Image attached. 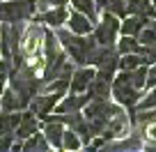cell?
<instances>
[{"mask_svg":"<svg viewBox=\"0 0 156 152\" xmlns=\"http://www.w3.org/2000/svg\"><path fill=\"white\" fill-rule=\"evenodd\" d=\"M37 14V0H0V23L28 21Z\"/></svg>","mask_w":156,"mask_h":152,"instance_id":"1","label":"cell"},{"mask_svg":"<svg viewBox=\"0 0 156 152\" xmlns=\"http://www.w3.org/2000/svg\"><path fill=\"white\" fill-rule=\"evenodd\" d=\"M110 97H115L117 104H122L126 108H136V104L140 102V90L133 88L131 81H129L126 72H119L115 74V79H112V90H110Z\"/></svg>","mask_w":156,"mask_h":152,"instance_id":"2","label":"cell"},{"mask_svg":"<svg viewBox=\"0 0 156 152\" xmlns=\"http://www.w3.org/2000/svg\"><path fill=\"white\" fill-rule=\"evenodd\" d=\"M119 16L110 14V12L103 9L101 14V21H97V25H94V37H97L99 44L103 46H115L117 44V32H119Z\"/></svg>","mask_w":156,"mask_h":152,"instance_id":"3","label":"cell"},{"mask_svg":"<svg viewBox=\"0 0 156 152\" xmlns=\"http://www.w3.org/2000/svg\"><path fill=\"white\" fill-rule=\"evenodd\" d=\"M60 99H62V95H58V92H39V95H34V97L30 99L28 106L39 120H44L51 111H55V104H58Z\"/></svg>","mask_w":156,"mask_h":152,"instance_id":"4","label":"cell"},{"mask_svg":"<svg viewBox=\"0 0 156 152\" xmlns=\"http://www.w3.org/2000/svg\"><path fill=\"white\" fill-rule=\"evenodd\" d=\"M129 124H131V118H129V113H124L122 108H119L117 113H112L110 120H108V124H106V129H103V143L110 141V138L126 136Z\"/></svg>","mask_w":156,"mask_h":152,"instance_id":"5","label":"cell"},{"mask_svg":"<svg viewBox=\"0 0 156 152\" xmlns=\"http://www.w3.org/2000/svg\"><path fill=\"white\" fill-rule=\"evenodd\" d=\"M69 19V9L67 5H55L53 9H44L41 14H34L32 21L34 23H41V25H51V28H62L64 21Z\"/></svg>","mask_w":156,"mask_h":152,"instance_id":"6","label":"cell"},{"mask_svg":"<svg viewBox=\"0 0 156 152\" xmlns=\"http://www.w3.org/2000/svg\"><path fill=\"white\" fill-rule=\"evenodd\" d=\"M94 74H97V69L94 67H87V65H80V67L73 69L71 74V81H69V90H71L73 95H80V92H87L90 83H92Z\"/></svg>","mask_w":156,"mask_h":152,"instance_id":"7","label":"cell"},{"mask_svg":"<svg viewBox=\"0 0 156 152\" xmlns=\"http://www.w3.org/2000/svg\"><path fill=\"white\" fill-rule=\"evenodd\" d=\"M87 102H90V95H87V92H80V95H73V92H71V97H64V99H60V102L55 104V113L67 115V113L83 111Z\"/></svg>","mask_w":156,"mask_h":152,"instance_id":"8","label":"cell"},{"mask_svg":"<svg viewBox=\"0 0 156 152\" xmlns=\"http://www.w3.org/2000/svg\"><path fill=\"white\" fill-rule=\"evenodd\" d=\"M39 129H41V122H39V118L34 115L32 111H28V113H21V122H19V127H16L14 136L19 138V141H25L28 136L37 134Z\"/></svg>","mask_w":156,"mask_h":152,"instance_id":"9","label":"cell"},{"mask_svg":"<svg viewBox=\"0 0 156 152\" xmlns=\"http://www.w3.org/2000/svg\"><path fill=\"white\" fill-rule=\"evenodd\" d=\"M67 28L71 30V32H76V35H90V32L94 30V21H92V19H87L83 12L73 9V12H69Z\"/></svg>","mask_w":156,"mask_h":152,"instance_id":"10","label":"cell"},{"mask_svg":"<svg viewBox=\"0 0 156 152\" xmlns=\"http://www.w3.org/2000/svg\"><path fill=\"white\" fill-rule=\"evenodd\" d=\"M110 90H112V79H106L101 74H94L92 83L87 88L90 99H108L110 97Z\"/></svg>","mask_w":156,"mask_h":152,"instance_id":"11","label":"cell"},{"mask_svg":"<svg viewBox=\"0 0 156 152\" xmlns=\"http://www.w3.org/2000/svg\"><path fill=\"white\" fill-rule=\"evenodd\" d=\"M23 108H25V102L21 99V95L7 85L2 90V97H0V111H23Z\"/></svg>","mask_w":156,"mask_h":152,"instance_id":"12","label":"cell"},{"mask_svg":"<svg viewBox=\"0 0 156 152\" xmlns=\"http://www.w3.org/2000/svg\"><path fill=\"white\" fill-rule=\"evenodd\" d=\"M44 136L46 141L51 143L53 147H62V132H64V122H60V120H46L44 122Z\"/></svg>","mask_w":156,"mask_h":152,"instance_id":"13","label":"cell"},{"mask_svg":"<svg viewBox=\"0 0 156 152\" xmlns=\"http://www.w3.org/2000/svg\"><path fill=\"white\" fill-rule=\"evenodd\" d=\"M147 23H149V19H147V16L129 14V16H124V21L119 23V32H122V35H133V37H136V35L140 32Z\"/></svg>","mask_w":156,"mask_h":152,"instance_id":"14","label":"cell"},{"mask_svg":"<svg viewBox=\"0 0 156 152\" xmlns=\"http://www.w3.org/2000/svg\"><path fill=\"white\" fill-rule=\"evenodd\" d=\"M19 122H21V111H2L0 113V136L14 134Z\"/></svg>","mask_w":156,"mask_h":152,"instance_id":"15","label":"cell"},{"mask_svg":"<svg viewBox=\"0 0 156 152\" xmlns=\"http://www.w3.org/2000/svg\"><path fill=\"white\" fill-rule=\"evenodd\" d=\"M48 147H51V143L46 141V136H44V132H41V129L23 141V150H25V152H46Z\"/></svg>","mask_w":156,"mask_h":152,"instance_id":"16","label":"cell"},{"mask_svg":"<svg viewBox=\"0 0 156 152\" xmlns=\"http://www.w3.org/2000/svg\"><path fill=\"white\" fill-rule=\"evenodd\" d=\"M126 76H129V81H131V85H133V88L142 90V88L147 85V65H138V67L129 69V72H126Z\"/></svg>","mask_w":156,"mask_h":152,"instance_id":"17","label":"cell"},{"mask_svg":"<svg viewBox=\"0 0 156 152\" xmlns=\"http://www.w3.org/2000/svg\"><path fill=\"white\" fill-rule=\"evenodd\" d=\"M117 51H119V55L124 53H138V49H140V42H138V37H133V35H122V39L117 42Z\"/></svg>","mask_w":156,"mask_h":152,"instance_id":"18","label":"cell"},{"mask_svg":"<svg viewBox=\"0 0 156 152\" xmlns=\"http://www.w3.org/2000/svg\"><path fill=\"white\" fill-rule=\"evenodd\" d=\"M73 5V9L83 12L87 19H92L94 23H97V5H94V0H69Z\"/></svg>","mask_w":156,"mask_h":152,"instance_id":"19","label":"cell"},{"mask_svg":"<svg viewBox=\"0 0 156 152\" xmlns=\"http://www.w3.org/2000/svg\"><path fill=\"white\" fill-rule=\"evenodd\" d=\"M138 65H145L138 53H124V55H119V60H117V69H119V72H129V69L138 67Z\"/></svg>","mask_w":156,"mask_h":152,"instance_id":"20","label":"cell"},{"mask_svg":"<svg viewBox=\"0 0 156 152\" xmlns=\"http://www.w3.org/2000/svg\"><path fill=\"white\" fill-rule=\"evenodd\" d=\"M62 147L64 150H80L83 147V141L73 129H64L62 132Z\"/></svg>","mask_w":156,"mask_h":152,"instance_id":"21","label":"cell"},{"mask_svg":"<svg viewBox=\"0 0 156 152\" xmlns=\"http://www.w3.org/2000/svg\"><path fill=\"white\" fill-rule=\"evenodd\" d=\"M138 55L142 58L145 65H154L156 62V42H154V44H140Z\"/></svg>","mask_w":156,"mask_h":152,"instance_id":"22","label":"cell"},{"mask_svg":"<svg viewBox=\"0 0 156 152\" xmlns=\"http://www.w3.org/2000/svg\"><path fill=\"white\" fill-rule=\"evenodd\" d=\"M103 9L115 14V16H119V19H124L126 16V0H108V5Z\"/></svg>","mask_w":156,"mask_h":152,"instance_id":"23","label":"cell"},{"mask_svg":"<svg viewBox=\"0 0 156 152\" xmlns=\"http://www.w3.org/2000/svg\"><path fill=\"white\" fill-rule=\"evenodd\" d=\"M136 108L138 111H142V108H156V88H149V92L136 104Z\"/></svg>","mask_w":156,"mask_h":152,"instance_id":"24","label":"cell"},{"mask_svg":"<svg viewBox=\"0 0 156 152\" xmlns=\"http://www.w3.org/2000/svg\"><path fill=\"white\" fill-rule=\"evenodd\" d=\"M136 37H138V42H140V44H154V42H156V32L149 28V25H145V28H142Z\"/></svg>","mask_w":156,"mask_h":152,"instance_id":"25","label":"cell"},{"mask_svg":"<svg viewBox=\"0 0 156 152\" xmlns=\"http://www.w3.org/2000/svg\"><path fill=\"white\" fill-rule=\"evenodd\" d=\"M9 72H12V58H2L0 60V81H7Z\"/></svg>","mask_w":156,"mask_h":152,"instance_id":"26","label":"cell"},{"mask_svg":"<svg viewBox=\"0 0 156 152\" xmlns=\"http://www.w3.org/2000/svg\"><path fill=\"white\" fill-rule=\"evenodd\" d=\"M55 5H67V0H37V12L41 9H48V7H55Z\"/></svg>","mask_w":156,"mask_h":152,"instance_id":"27","label":"cell"},{"mask_svg":"<svg viewBox=\"0 0 156 152\" xmlns=\"http://www.w3.org/2000/svg\"><path fill=\"white\" fill-rule=\"evenodd\" d=\"M145 88H156V62L147 67V85Z\"/></svg>","mask_w":156,"mask_h":152,"instance_id":"28","label":"cell"},{"mask_svg":"<svg viewBox=\"0 0 156 152\" xmlns=\"http://www.w3.org/2000/svg\"><path fill=\"white\" fill-rule=\"evenodd\" d=\"M14 134H2L0 136V150H12V143H14Z\"/></svg>","mask_w":156,"mask_h":152,"instance_id":"29","label":"cell"},{"mask_svg":"<svg viewBox=\"0 0 156 152\" xmlns=\"http://www.w3.org/2000/svg\"><path fill=\"white\" fill-rule=\"evenodd\" d=\"M94 5H97V9H103L108 5V0H94Z\"/></svg>","mask_w":156,"mask_h":152,"instance_id":"30","label":"cell"},{"mask_svg":"<svg viewBox=\"0 0 156 152\" xmlns=\"http://www.w3.org/2000/svg\"><path fill=\"white\" fill-rule=\"evenodd\" d=\"M147 25H149V28L156 32V19H149V23H147Z\"/></svg>","mask_w":156,"mask_h":152,"instance_id":"31","label":"cell"},{"mask_svg":"<svg viewBox=\"0 0 156 152\" xmlns=\"http://www.w3.org/2000/svg\"><path fill=\"white\" fill-rule=\"evenodd\" d=\"M151 5H154V9H156V0H151Z\"/></svg>","mask_w":156,"mask_h":152,"instance_id":"32","label":"cell"}]
</instances>
